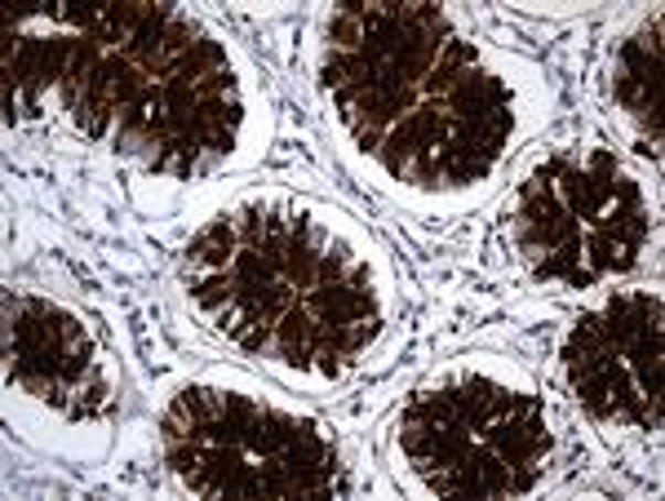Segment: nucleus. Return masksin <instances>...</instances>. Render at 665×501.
I'll list each match as a JSON object with an SVG mask.
<instances>
[{
    "label": "nucleus",
    "mask_w": 665,
    "mask_h": 501,
    "mask_svg": "<svg viewBox=\"0 0 665 501\" xmlns=\"http://www.w3.org/2000/svg\"><path fill=\"white\" fill-rule=\"evenodd\" d=\"M235 248H240L235 222H231V217H222V222L204 226V231L191 239V248H187V263H191V271H196V276H204V271H231Z\"/></svg>",
    "instance_id": "f257e3e1"
},
{
    "label": "nucleus",
    "mask_w": 665,
    "mask_h": 501,
    "mask_svg": "<svg viewBox=\"0 0 665 501\" xmlns=\"http://www.w3.org/2000/svg\"><path fill=\"white\" fill-rule=\"evenodd\" d=\"M191 298H196V307H200V311L218 316L222 307H231V302H235V276H231V271H204V276H196Z\"/></svg>",
    "instance_id": "f03ea898"
},
{
    "label": "nucleus",
    "mask_w": 665,
    "mask_h": 501,
    "mask_svg": "<svg viewBox=\"0 0 665 501\" xmlns=\"http://www.w3.org/2000/svg\"><path fill=\"white\" fill-rule=\"evenodd\" d=\"M382 138H387V134H378V129H356V142H360V151H369V156L382 151Z\"/></svg>",
    "instance_id": "7ed1b4c3"
}]
</instances>
